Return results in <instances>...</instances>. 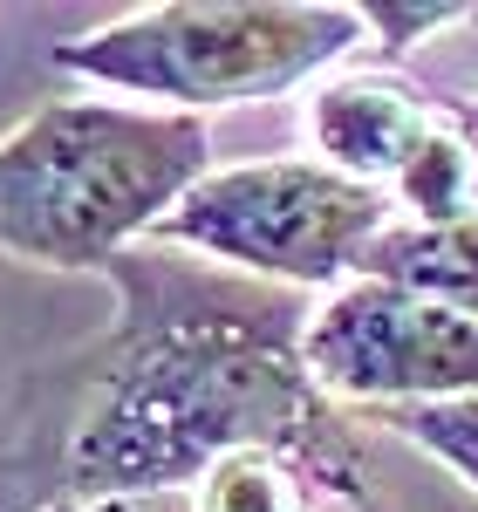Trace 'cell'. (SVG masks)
Returning <instances> with one entry per match:
<instances>
[{
	"instance_id": "6da1fadb",
	"label": "cell",
	"mask_w": 478,
	"mask_h": 512,
	"mask_svg": "<svg viewBox=\"0 0 478 512\" xmlns=\"http://www.w3.org/2000/svg\"><path fill=\"white\" fill-rule=\"evenodd\" d=\"M103 280L117 321L76 355L82 403L62 444V485L82 506L199 485L233 451H274L315 492L369 506L356 424L308 376V301L294 287L199 267L178 246H130Z\"/></svg>"
},
{
	"instance_id": "7a4b0ae2",
	"label": "cell",
	"mask_w": 478,
	"mask_h": 512,
	"mask_svg": "<svg viewBox=\"0 0 478 512\" xmlns=\"http://www.w3.org/2000/svg\"><path fill=\"white\" fill-rule=\"evenodd\" d=\"M205 171V117L41 103L0 137V253L55 274H103L117 253L158 233Z\"/></svg>"
},
{
	"instance_id": "3957f363",
	"label": "cell",
	"mask_w": 478,
	"mask_h": 512,
	"mask_svg": "<svg viewBox=\"0 0 478 512\" xmlns=\"http://www.w3.org/2000/svg\"><path fill=\"white\" fill-rule=\"evenodd\" d=\"M356 41L362 7L349 0H164L62 41L55 69L117 96H151L178 117H205L301 89Z\"/></svg>"
},
{
	"instance_id": "277c9868",
	"label": "cell",
	"mask_w": 478,
	"mask_h": 512,
	"mask_svg": "<svg viewBox=\"0 0 478 512\" xmlns=\"http://www.w3.org/2000/svg\"><path fill=\"white\" fill-rule=\"evenodd\" d=\"M383 226H397V205L376 185H356L321 158H260L205 171L192 192L164 212L151 239L219 260L233 274L274 287H342L356 280L362 253Z\"/></svg>"
},
{
	"instance_id": "5b68a950",
	"label": "cell",
	"mask_w": 478,
	"mask_h": 512,
	"mask_svg": "<svg viewBox=\"0 0 478 512\" xmlns=\"http://www.w3.org/2000/svg\"><path fill=\"white\" fill-rule=\"evenodd\" d=\"M301 355L328 403L417 410L478 396V321L390 280H342L308 315Z\"/></svg>"
},
{
	"instance_id": "8992f818",
	"label": "cell",
	"mask_w": 478,
	"mask_h": 512,
	"mask_svg": "<svg viewBox=\"0 0 478 512\" xmlns=\"http://www.w3.org/2000/svg\"><path fill=\"white\" fill-rule=\"evenodd\" d=\"M438 123L444 117L424 103V89H410L403 76H383V69L321 82L315 103H308L315 158L342 178H356V185H376V192H390V178L417 158V144Z\"/></svg>"
},
{
	"instance_id": "52a82bcc",
	"label": "cell",
	"mask_w": 478,
	"mask_h": 512,
	"mask_svg": "<svg viewBox=\"0 0 478 512\" xmlns=\"http://www.w3.org/2000/svg\"><path fill=\"white\" fill-rule=\"evenodd\" d=\"M356 274L410 287V294L438 301L451 315L478 321V212L472 219H451V226H410V219L383 226Z\"/></svg>"
},
{
	"instance_id": "ba28073f",
	"label": "cell",
	"mask_w": 478,
	"mask_h": 512,
	"mask_svg": "<svg viewBox=\"0 0 478 512\" xmlns=\"http://www.w3.org/2000/svg\"><path fill=\"white\" fill-rule=\"evenodd\" d=\"M390 205L410 226H451V219L478 212V144L458 117H444L417 144V158L390 178Z\"/></svg>"
},
{
	"instance_id": "9c48e42d",
	"label": "cell",
	"mask_w": 478,
	"mask_h": 512,
	"mask_svg": "<svg viewBox=\"0 0 478 512\" xmlns=\"http://www.w3.org/2000/svg\"><path fill=\"white\" fill-rule=\"evenodd\" d=\"M199 512H315V485L274 451H233L199 478Z\"/></svg>"
},
{
	"instance_id": "30bf717a",
	"label": "cell",
	"mask_w": 478,
	"mask_h": 512,
	"mask_svg": "<svg viewBox=\"0 0 478 512\" xmlns=\"http://www.w3.org/2000/svg\"><path fill=\"white\" fill-rule=\"evenodd\" d=\"M383 417H390V431H397V437H410L417 451H431L438 465H451V472L478 492V396H465V403L383 410Z\"/></svg>"
},
{
	"instance_id": "8fae6325",
	"label": "cell",
	"mask_w": 478,
	"mask_h": 512,
	"mask_svg": "<svg viewBox=\"0 0 478 512\" xmlns=\"http://www.w3.org/2000/svg\"><path fill=\"white\" fill-rule=\"evenodd\" d=\"M458 21H472V7H362V28H376L390 55L403 48H417V35H438V28H458Z\"/></svg>"
},
{
	"instance_id": "7c38bea8",
	"label": "cell",
	"mask_w": 478,
	"mask_h": 512,
	"mask_svg": "<svg viewBox=\"0 0 478 512\" xmlns=\"http://www.w3.org/2000/svg\"><path fill=\"white\" fill-rule=\"evenodd\" d=\"M48 512H137V506H82V499H62V506H48Z\"/></svg>"
},
{
	"instance_id": "4fadbf2b",
	"label": "cell",
	"mask_w": 478,
	"mask_h": 512,
	"mask_svg": "<svg viewBox=\"0 0 478 512\" xmlns=\"http://www.w3.org/2000/svg\"><path fill=\"white\" fill-rule=\"evenodd\" d=\"M458 123L472 130V144H478V103H465V117H458Z\"/></svg>"
}]
</instances>
